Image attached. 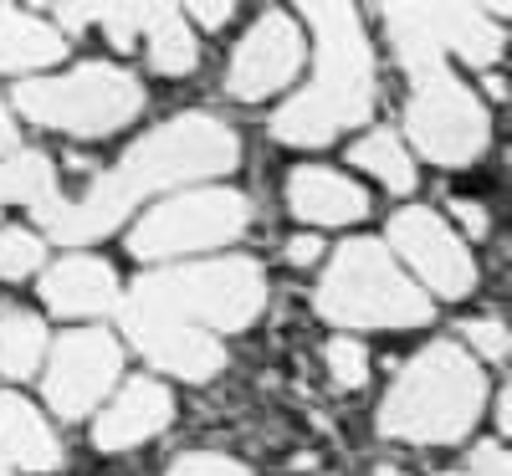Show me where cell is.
Returning a JSON list of instances; mask_svg holds the SVG:
<instances>
[{"mask_svg":"<svg viewBox=\"0 0 512 476\" xmlns=\"http://www.w3.org/2000/svg\"><path fill=\"white\" fill-rule=\"evenodd\" d=\"M236 164H241L236 128H226L210 113H185V118L159 123L149 139H139L82 200L47 195L41 205H31V215L47 236L82 246V241H98L113 226H123V215L144 195H159L169 185H190V180L231 175Z\"/></svg>","mask_w":512,"mask_h":476,"instance_id":"obj_1","label":"cell"},{"mask_svg":"<svg viewBox=\"0 0 512 476\" xmlns=\"http://www.w3.org/2000/svg\"><path fill=\"white\" fill-rule=\"evenodd\" d=\"M308 26L318 36V72L292 103L277 108L272 134L292 149H323L374 108V47L354 6L313 0Z\"/></svg>","mask_w":512,"mask_h":476,"instance_id":"obj_2","label":"cell"},{"mask_svg":"<svg viewBox=\"0 0 512 476\" xmlns=\"http://www.w3.org/2000/svg\"><path fill=\"white\" fill-rule=\"evenodd\" d=\"M482 405H487L482 364L456 343H431L400 369L390 400L379 405V436L410 446H451L477 425Z\"/></svg>","mask_w":512,"mask_h":476,"instance_id":"obj_3","label":"cell"},{"mask_svg":"<svg viewBox=\"0 0 512 476\" xmlns=\"http://www.w3.org/2000/svg\"><path fill=\"white\" fill-rule=\"evenodd\" d=\"M118 308H134L180 328L200 333H241L267 308V277L251 256H226V262H200V267H169L134 282Z\"/></svg>","mask_w":512,"mask_h":476,"instance_id":"obj_4","label":"cell"},{"mask_svg":"<svg viewBox=\"0 0 512 476\" xmlns=\"http://www.w3.org/2000/svg\"><path fill=\"white\" fill-rule=\"evenodd\" d=\"M318 313L338 328H420L431 323V292L395 267L384 241L354 236L318 282Z\"/></svg>","mask_w":512,"mask_h":476,"instance_id":"obj_5","label":"cell"},{"mask_svg":"<svg viewBox=\"0 0 512 476\" xmlns=\"http://www.w3.org/2000/svg\"><path fill=\"white\" fill-rule=\"evenodd\" d=\"M16 113L41 123V128H62V134H113V128L134 123L144 108V88L118 67H77L67 77H36L16 88Z\"/></svg>","mask_w":512,"mask_h":476,"instance_id":"obj_6","label":"cell"},{"mask_svg":"<svg viewBox=\"0 0 512 476\" xmlns=\"http://www.w3.org/2000/svg\"><path fill=\"white\" fill-rule=\"evenodd\" d=\"M405 134L431 164H472L492 144V118L482 98L441 62L410 72V103H405Z\"/></svg>","mask_w":512,"mask_h":476,"instance_id":"obj_7","label":"cell"},{"mask_svg":"<svg viewBox=\"0 0 512 476\" xmlns=\"http://www.w3.org/2000/svg\"><path fill=\"white\" fill-rule=\"evenodd\" d=\"M251 226V200L241 190H190L149 210L128 236V251L139 262H169V256H190L226 246Z\"/></svg>","mask_w":512,"mask_h":476,"instance_id":"obj_8","label":"cell"},{"mask_svg":"<svg viewBox=\"0 0 512 476\" xmlns=\"http://www.w3.org/2000/svg\"><path fill=\"white\" fill-rule=\"evenodd\" d=\"M123 369V349L103 333V328H77L62 333V343L52 349V369H47V405L62 420H82L88 415Z\"/></svg>","mask_w":512,"mask_h":476,"instance_id":"obj_9","label":"cell"},{"mask_svg":"<svg viewBox=\"0 0 512 476\" xmlns=\"http://www.w3.org/2000/svg\"><path fill=\"white\" fill-rule=\"evenodd\" d=\"M390 246L415 267V277L431 287L436 297H466L477 287V267H472V251L461 246V236L441 221L436 210L410 205L390 221Z\"/></svg>","mask_w":512,"mask_h":476,"instance_id":"obj_10","label":"cell"},{"mask_svg":"<svg viewBox=\"0 0 512 476\" xmlns=\"http://www.w3.org/2000/svg\"><path fill=\"white\" fill-rule=\"evenodd\" d=\"M297 67H303V31H297V21L287 11H267L241 36L226 88L241 103H262V98L287 88V82L297 77Z\"/></svg>","mask_w":512,"mask_h":476,"instance_id":"obj_11","label":"cell"},{"mask_svg":"<svg viewBox=\"0 0 512 476\" xmlns=\"http://www.w3.org/2000/svg\"><path fill=\"white\" fill-rule=\"evenodd\" d=\"M118 318H123V333L134 338V349H144V359H154L164 374L200 384V379H216L226 369V349L216 333L180 328V323H164V318H149L134 308H118Z\"/></svg>","mask_w":512,"mask_h":476,"instance_id":"obj_12","label":"cell"},{"mask_svg":"<svg viewBox=\"0 0 512 476\" xmlns=\"http://www.w3.org/2000/svg\"><path fill=\"white\" fill-rule=\"evenodd\" d=\"M169 420H175V400H169V389L159 379H134V384H123L113 395V405L98 415L93 446L98 451H134V446L164 436Z\"/></svg>","mask_w":512,"mask_h":476,"instance_id":"obj_13","label":"cell"},{"mask_svg":"<svg viewBox=\"0 0 512 476\" xmlns=\"http://www.w3.org/2000/svg\"><path fill=\"white\" fill-rule=\"evenodd\" d=\"M287 205L303 226H354L369 215V195L364 185H354L349 175H338V169H292L287 180Z\"/></svg>","mask_w":512,"mask_h":476,"instance_id":"obj_14","label":"cell"},{"mask_svg":"<svg viewBox=\"0 0 512 476\" xmlns=\"http://www.w3.org/2000/svg\"><path fill=\"white\" fill-rule=\"evenodd\" d=\"M41 302L57 318H103L118 308V277L98 256H67L41 277Z\"/></svg>","mask_w":512,"mask_h":476,"instance_id":"obj_15","label":"cell"},{"mask_svg":"<svg viewBox=\"0 0 512 476\" xmlns=\"http://www.w3.org/2000/svg\"><path fill=\"white\" fill-rule=\"evenodd\" d=\"M410 16L441 47V57L472 62V67H492L502 57V41H507L502 26L472 6H410Z\"/></svg>","mask_w":512,"mask_h":476,"instance_id":"obj_16","label":"cell"},{"mask_svg":"<svg viewBox=\"0 0 512 476\" xmlns=\"http://www.w3.org/2000/svg\"><path fill=\"white\" fill-rule=\"evenodd\" d=\"M0 451H6L11 471H26V476H47L62 461V446L47 430V420L36 415V405L11 395V389L0 395Z\"/></svg>","mask_w":512,"mask_h":476,"instance_id":"obj_17","label":"cell"},{"mask_svg":"<svg viewBox=\"0 0 512 476\" xmlns=\"http://www.w3.org/2000/svg\"><path fill=\"white\" fill-rule=\"evenodd\" d=\"M62 31L36 21L31 11L0 6V72H36L47 62H62Z\"/></svg>","mask_w":512,"mask_h":476,"instance_id":"obj_18","label":"cell"},{"mask_svg":"<svg viewBox=\"0 0 512 476\" xmlns=\"http://www.w3.org/2000/svg\"><path fill=\"white\" fill-rule=\"evenodd\" d=\"M364 175H374L379 185H390L395 195H405V190H415V164H410V149L390 134V128H374V134H364L359 144H354V154H349Z\"/></svg>","mask_w":512,"mask_h":476,"instance_id":"obj_19","label":"cell"},{"mask_svg":"<svg viewBox=\"0 0 512 476\" xmlns=\"http://www.w3.org/2000/svg\"><path fill=\"white\" fill-rule=\"evenodd\" d=\"M47 195H57V169L47 154H6L0 159V205H41Z\"/></svg>","mask_w":512,"mask_h":476,"instance_id":"obj_20","label":"cell"},{"mask_svg":"<svg viewBox=\"0 0 512 476\" xmlns=\"http://www.w3.org/2000/svg\"><path fill=\"white\" fill-rule=\"evenodd\" d=\"M41 354H47V328H41V318H31V313L0 318V374L26 379V374H36Z\"/></svg>","mask_w":512,"mask_h":476,"instance_id":"obj_21","label":"cell"},{"mask_svg":"<svg viewBox=\"0 0 512 476\" xmlns=\"http://www.w3.org/2000/svg\"><path fill=\"white\" fill-rule=\"evenodd\" d=\"M149 62L164 77H185V72L200 67V47H195V36H190V26H185L180 11L164 6V16L149 26Z\"/></svg>","mask_w":512,"mask_h":476,"instance_id":"obj_22","label":"cell"},{"mask_svg":"<svg viewBox=\"0 0 512 476\" xmlns=\"http://www.w3.org/2000/svg\"><path fill=\"white\" fill-rule=\"evenodd\" d=\"M159 16H164V6H98V21H103V31H108V41L118 52L134 47Z\"/></svg>","mask_w":512,"mask_h":476,"instance_id":"obj_23","label":"cell"},{"mask_svg":"<svg viewBox=\"0 0 512 476\" xmlns=\"http://www.w3.org/2000/svg\"><path fill=\"white\" fill-rule=\"evenodd\" d=\"M41 267V236L31 231H0V282H21Z\"/></svg>","mask_w":512,"mask_h":476,"instance_id":"obj_24","label":"cell"},{"mask_svg":"<svg viewBox=\"0 0 512 476\" xmlns=\"http://www.w3.org/2000/svg\"><path fill=\"white\" fill-rule=\"evenodd\" d=\"M328 374H333L338 389H364V379H369V354H364V343L333 338V343H328Z\"/></svg>","mask_w":512,"mask_h":476,"instance_id":"obj_25","label":"cell"},{"mask_svg":"<svg viewBox=\"0 0 512 476\" xmlns=\"http://www.w3.org/2000/svg\"><path fill=\"white\" fill-rule=\"evenodd\" d=\"M169 476H251V471L231 456H216V451H190L169 466Z\"/></svg>","mask_w":512,"mask_h":476,"instance_id":"obj_26","label":"cell"},{"mask_svg":"<svg viewBox=\"0 0 512 476\" xmlns=\"http://www.w3.org/2000/svg\"><path fill=\"white\" fill-rule=\"evenodd\" d=\"M466 343H472V349H482L487 359H507V328L497 323V318H477V323H466Z\"/></svg>","mask_w":512,"mask_h":476,"instance_id":"obj_27","label":"cell"},{"mask_svg":"<svg viewBox=\"0 0 512 476\" xmlns=\"http://www.w3.org/2000/svg\"><path fill=\"white\" fill-rule=\"evenodd\" d=\"M446 476H512V461H507L502 446H482V451H472V461H461Z\"/></svg>","mask_w":512,"mask_h":476,"instance_id":"obj_28","label":"cell"},{"mask_svg":"<svg viewBox=\"0 0 512 476\" xmlns=\"http://www.w3.org/2000/svg\"><path fill=\"white\" fill-rule=\"evenodd\" d=\"M456 221L472 231V236H487L492 231V215H487V205H472V200H456Z\"/></svg>","mask_w":512,"mask_h":476,"instance_id":"obj_29","label":"cell"},{"mask_svg":"<svg viewBox=\"0 0 512 476\" xmlns=\"http://www.w3.org/2000/svg\"><path fill=\"white\" fill-rule=\"evenodd\" d=\"M318 256H323V241H318V236H292V241H287V262H292V267H313Z\"/></svg>","mask_w":512,"mask_h":476,"instance_id":"obj_30","label":"cell"},{"mask_svg":"<svg viewBox=\"0 0 512 476\" xmlns=\"http://www.w3.org/2000/svg\"><path fill=\"white\" fill-rule=\"evenodd\" d=\"M52 11H57V21H67V31H82L98 21V6H52Z\"/></svg>","mask_w":512,"mask_h":476,"instance_id":"obj_31","label":"cell"},{"mask_svg":"<svg viewBox=\"0 0 512 476\" xmlns=\"http://www.w3.org/2000/svg\"><path fill=\"white\" fill-rule=\"evenodd\" d=\"M190 16H195L200 26H210V31H221V26L231 21V6H210V0H200V6H190Z\"/></svg>","mask_w":512,"mask_h":476,"instance_id":"obj_32","label":"cell"},{"mask_svg":"<svg viewBox=\"0 0 512 476\" xmlns=\"http://www.w3.org/2000/svg\"><path fill=\"white\" fill-rule=\"evenodd\" d=\"M11 144H16V123H11L6 108H0V154H11Z\"/></svg>","mask_w":512,"mask_h":476,"instance_id":"obj_33","label":"cell"},{"mask_svg":"<svg viewBox=\"0 0 512 476\" xmlns=\"http://www.w3.org/2000/svg\"><path fill=\"white\" fill-rule=\"evenodd\" d=\"M0 476H16V471H11V461H6V451H0Z\"/></svg>","mask_w":512,"mask_h":476,"instance_id":"obj_34","label":"cell"},{"mask_svg":"<svg viewBox=\"0 0 512 476\" xmlns=\"http://www.w3.org/2000/svg\"><path fill=\"white\" fill-rule=\"evenodd\" d=\"M379 476H400V471H395V466H379Z\"/></svg>","mask_w":512,"mask_h":476,"instance_id":"obj_35","label":"cell"}]
</instances>
